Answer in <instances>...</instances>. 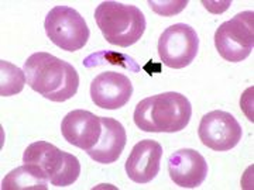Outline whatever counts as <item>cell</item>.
I'll list each match as a JSON object with an SVG mask.
<instances>
[{
  "label": "cell",
  "instance_id": "6da1fadb",
  "mask_svg": "<svg viewBox=\"0 0 254 190\" xmlns=\"http://www.w3.org/2000/svg\"><path fill=\"white\" fill-rule=\"evenodd\" d=\"M28 86L43 97L63 103L73 97L79 88V75L71 63L48 52L30 55L24 62Z\"/></svg>",
  "mask_w": 254,
  "mask_h": 190
},
{
  "label": "cell",
  "instance_id": "7a4b0ae2",
  "mask_svg": "<svg viewBox=\"0 0 254 190\" xmlns=\"http://www.w3.org/2000/svg\"><path fill=\"white\" fill-rule=\"evenodd\" d=\"M192 106L187 96L165 92L143 99L134 110V124L144 133H178L190 123Z\"/></svg>",
  "mask_w": 254,
  "mask_h": 190
},
{
  "label": "cell",
  "instance_id": "3957f363",
  "mask_svg": "<svg viewBox=\"0 0 254 190\" xmlns=\"http://www.w3.org/2000/svg\"><path fill=\"white\" fill-rule=\"evenodd\" d=\"M95 20L102 36L112 46H134L144 34V14L133 4L102 1L95 10Z\"/></svg>",
  "mask_w": 254,
  "mask_h": 190
},
{
  "label": "cell",
  "instance_id": "277c9868",
  "mask_svg": "<svg viewBox=\"0 0 254 190\" xmlns=\"http://www.w3.org/2000/svg\"><path fill=\"white\" fill-rule=\"evenodd\" d=\"M23 162L38 168L55 188L71 186L81 175V163L75 155L61 151L47 141L28 145L23 154Z\"/></svg>",
  "mask_w": 254,
  "mask_h": 190
},
{
  "label": "cell",
  "instance_id": "5b68a950",
  "mask_svg": "<svg viewBox=\"0 0 254 190\" xmlns=\"http://www.w3.org/2000/svg\"><path fill=\"white\" fill-rule=\"evenodd\" d=\"M44 28L48 40L54 46L69 52L83 48L91 36L85 18L69 6H55L50 10Z\"/></svg>",
  "mask_w": 254,
  "mask_h": 190
},
{
  "label": "cell",
  "instance_id": "8992f818",
  "mask_svg": "<svg viewBox=\"0 0 254 190\" xmlns=\"http://www.w3.org/2000/svg\"><path fill=\"white\" fill-rule=\"evenodd\" d=\"M215 47L229 62L245 61L254 48L253 11H242L225 21L215 33Z\"/></svg>",
  "mask_w": 254,
  "mask_h": 190
},
{
  "label": "cell",
  "instance_id": "52a82bcc",
  "mask_svg": "<svg viewBox=\"0 0 254 190\" xmlns=\"http://www.w3.org/2000/svg\"><path fill=\"white\" fill-rule=\"evenodd\" d=\"M199 49V38L188 24H173L158 40V55L161 62L173 69H182L195 59Z\"/></svg>",
  "mask_w": 254,
  "mask_h": 190
},
{
  "label": "cell",
  "instance_id": "ba28073f",
  "mask_svg": "<svg viewBox=\"0 0 254 190\" xmlns=\"http://www.w3.org/2000/svg\"><path fill=\"white\" fill-rule=\"evenodd\" d=\"M198 134L200 142L205 146L213 151L225 152L240 142L243 131L240 123L230 113L213 110L202 117Z\"/></svg>",
  "mask_w": 254,
  "mask_h": 190
},
{
  "label": "cell",
  "instance_id": "9c48e42d",
  "mask_svg": "<svg viewBox=\"0 0 254 190\" xmlns=\"http://www.w3.org/2000/svg\"><path fill=\"white\" fill-rule=\"evenodd\" d=\"M131 95V81L123 73L112 71L99 73L91 83V97L100 109H120L128 103Z\"/></svg>",
  "mask_w": 254,
  "mask_h": 190
},
{
  "label": "cell",
  "instance_id": "30bf717a",
  "mask_svg": "<svg viewBox=\"0 0 254 190\" xmlns=\"http://www.w3.org/2000/svg\"><path fill=\"white\" fill-rule=\"evenodd\" d=\"M168 172L173 182L182 189H196L208 176V163L195 149H178L168 158Z\"/></svg>",
  "mask_w": 254,
  "mask_h": 190
},
{
  "label": "cell",
  "instance_id": "8fae6325",
  "mask_svg": "<svg viewBox=\"0 0 254 190\" xmlns=\"http://www.w3.org/2000/svg\"><path fill=\"white\" fill-rule=\"evenodd\" d=\"M61 133L69 144L89 151L99 141L102 134V117L88 110H72L61 123Z\"/></svg>",
  "mask_w": 254,
  "mask_h": 190
},
{
  "label": "cell",
  "instance_id": "7c38bea8",
  "mask_svg": "<svg viewBox=\"0 0 254 190\" xmlns=\"http://www.w3.org/2000/svg\"><path fill=\"white\" fill-rule=\"evenodd\" d=\"M163 146L154 140L138 141L127 158L126 173L136 183H150L160 172Z\"/></svg>",
  "mask_w": 254,
  "mask_h": 190
},
{
  "label": "cell",
  "instance_id": "4fadbf2b",
  "mask_svg": "<svg viewBox=\"0 0 254 190\" xmlns=\"http://www.w3.org/2000/svg\"><path fill=\"white\" fill-rule=\"evenodd\" d=\"M126 142V130L122 123L112 117H102V134L99 141L86 152L95 162L108 165L116 162L120 158Z\"/></svg>",
  "mask_w": 254,
  "mask_h": 190
},
{
  "label": "cell",
  "instance_id": "5bb4252c",
  "mask_svg": "<svg viewBox=\"0 0 254 190\" xmlns=\"http://www.w3.org/2000/svg\"><path fill=\"white\" fill-rule=\"evenodd\" d=\"M48 179L38 168L24 163L10 171L1 181V190H47Z\"/></svg>",
  "mask_w": 254,
  "mask_h": 190
},
{
  "label": "cell",
  "instance_id": "9a60e30c",
  "mask_svg": "<svg viewBox=\"0 0 254 190\" xmlns=\"http://www.w3.org/2000/svg\"><path fill=\"white\" fill-rule=\"evenodd\" d=\"M26 73L16 65L0 61V96L9 97L23 91L26 85Z\"/></svg>",
  "mask_w": 254,
  "mask_h": 190
},
{
  "label": "cell",
  "instance_id": "2e32d148",
  "mask_svg": "<svg viewBox=\"0 0 254 190\" xmlns=\"http://www.w3.org/2000/svg\"><path fill=\"white\" fill-rule=\"evenodd\" d=\"M148 4L151 6V9L155 13L161 14V16H174L178 14L181 10L187 7L188 1L187 0H180V1H154V0H148Z\"/></svg>",
  "mask_w": 254,
  "mask_h": 190
}]
</instances>
